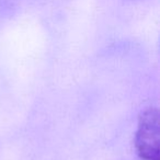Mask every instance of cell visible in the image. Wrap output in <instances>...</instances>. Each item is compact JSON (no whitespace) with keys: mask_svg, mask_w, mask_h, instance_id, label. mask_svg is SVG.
<instances>
[{"mask_svg":"<svg viewBox=\"0 0 160 160\" xmlns=\"http://www.w3.org/2000/svg\"><path fill=\"white\" fill-rule=\"evenodd\" d=\"M159 111L151 107L142 112L135 135L137 155L142 160H159Z\"/></svg>","mask_w":160,"mask_h":160,"instance_id":"6da1fadb","label":"cell"}]
</instances>
